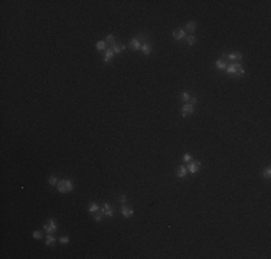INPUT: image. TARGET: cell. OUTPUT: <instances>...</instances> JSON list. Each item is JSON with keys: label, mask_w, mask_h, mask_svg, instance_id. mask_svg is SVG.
<instances>
[{"label": "cell", "mask_w": 271, "mask_h": 259, "mask_svg": "<svg viewBox=\"0 0 271 259\" xmlns=\"http://www.w3.org/2000/svg\"><path fill=\"white\" fill-rule=\"evenodd\" d=\"M56 186H58V190H59L61 193H69V191L74 190V183H72L71 180H67V179L58 182Z\"/></svg>", "instance_id": "obj_1"}, {"label": "cell", "mask_w": 271, "mask_h": 259, "mask_svg": "<svg viewBox=\"0 0 271 259\" xmlns=\"http://www.w3.org/2000/svg\"><path fill=\"white\" fill-rule=\"evenodd\" d=\"M200 169H202V164H200V161H198V160H191L189 164H188V171L192 173V174L199 173Z\"/></svg>", "instance_id": "obj_2"}, {"label": "cell", "mask_w": 271, "mask_h": 259, "mask_svg": "<svg viewBox=\"0 0 271 259\" xmlns=\"http://www.w3.org/2000/svg\"><path fill=\"white\" fill-rule=\"evenodd\" d=\"M56 229H58V224H56V222L53 219H49L48 223L43 224V230L48 232V233H53V232H56Z\"/></svg>", "instance_id": "obj_3"}, {"label": "cell", "mask_w": 271, "mask_h": 259, "mask_svg": "<svg viewBox=\"0 0 271 259\" xmlns=\"http://www.w3.org/2000/svg\"><path fill=\"white\" fill-rule=\"evenodd\" d=\"M173 37H175V40H177V42L186 39V30H185V29H176V30L173 32Z\"/></svg>", "instance_id": "obj_4"}, {"label": "cell", "mask_w": 271, "mask_h": 259, "mask_svg": "<svg viewBox=\"0 0 271 259\" xmlns=\"http://www.w3.org/2000/svg\"><path fill=\"white\" fill-rule=\"evenodd\" d=\"M239 68H241V65H239L238 62H232L231 65H228V66H227V69H225V71H227L229 75L235 76V75H236V71H238Z\"/></svg>", "instance_id": "obj_5"}, {"label": "cell", "mask_w": 271, "mask_h": 259, "mask_svg": "<svg viewBox=\"0 0 271 259\" xmlns=\"http://www.w3.org/2000/svg\"><path fill=\"white\" fill-rule=\"evenodd\" d=\"M100 210L103 212V215H105V216H108V218H113V216H114V210L111 209V206H110L108 203H104L103 207H101Z\"/></svg>", "instance_id": "obj_6"}, {"label": "cell", "mask_w": 271, "mask_h": 259, "mask_svg": "<svg viewBox=\"0 0 271 259\" xmlns=\"http://www.w3.org/2000/svg\"><path fill=\"white\" fill-rule=\"evenodd\" d=\"M128 46L131 48V49H134V50H140L141 49V43H140V39L136 36V37H133L130 42H128Z\"/></svg>", "instance_id": "obj_7"}, {"label": "cell", "mask_w": 271, "mask_h": 259, "mask_svg": "<svg viewBox=\"0 0 271 259\" xmlns=\"http://www.w3.org/2000/svg\"><path fill=\"white\" fill-rule=\"evenodd\" d=\"M133 213H134L133 207H130V206H124V204L121 206V215H123L124 218H131Z\"/></svg>", "instance_id": "obj_8"}, {"label": "cell", "mask_w": 271, "mask_h": 259, "mask_svg": "<svg viewBox=\"0 0 271 259\" xmlns=\"http://www.w3.org/2000/svg\"><path fill=\"white\" fill-rule=\"evenodd\" d=\"M193 112H195V107L191 105V104H185V105L182 107V117H186V115L193 114Z\"/></svg>", "instance_id": "obj_9"}, {"label": "cell", "mask_w": 271, "mask_h": 259, "mask_svg": "<svg viewBox=\"0 0 271 259\" xmlns=\"http://www.w3.org/2000/svg\"><path fill=\"white\" fill-rule=\"evenodd\" d=\"M222 59H229V61H241L242 59V53L236 52V53H228V55H224Z\"/></svg>", "instance_id": "obj_10"}, {"label": "cell", "mask_w": 271, "mask_h": 259, "mask_svg": "<svg viewBox=\"0 0 271 259\" xmlns=\"http://www.w3.org/2000/svg\"><path fill=\"white\" fill-rule=\"evenodd\" d=\"M113 56H114L113 49H111V48H107V49L104 50V62H105V64H107V62H110V61L113 59Z\"/></svg>", "instance_id": "obj_11"}, {"label": "cell", "mask_w": 271, "mask_h": 259, "mask_svg": "<svg viewBox=\"0 0 271 259\" xmlns=\"http://www.w3.org/2000/svg\"><path fill=\"white\" fill-rule=\"evenodd\" d=\"M111 49H113V52H114V55H118V53H121L124 49H125V45H120V43H114V45H111Z\"/></svg>", "instance_id": "obj_12"}, {"label": "cell", "mask_w": 271, "mask_h": 259, "mask_svg": "<svg viewBox=\"0 0 271 259\" xmlns=\"http://www.w3.org/2000/svg\"><path fill=\"white\" fill-rule=\"evenodd\" d=\"M186 174H188V167H185V166H180V167L177 169V171H176V176H177L179 179H185Z\"/></svg>", "instance_id": "obj_13"}, {"label": "cell", "mask_w": 271, "mask_h": 259, "mask_svg": "<svg viewBox=\"0 0 271 259\" xmlns=\"http://www.w3.org/2000/svg\"><path fill=\"white\" fill-rule=\"evenodd\" d=\"M144 55H150L152 53V43H149V42H144L143 45H141V49H140Z\"/></svg>", "instance_id": "obj_14"}, {"label": "cell", "mask_w": 271, "mask_h": 259, "mask_svg": "<svg viewBox=\"0 0 271 259\" xmlns=\"http://www.w3.org/2000/svg\"><path fill=\"white\" fill-rule=\"evenodd\" d=\"M95 48H97V50L104 52V50L107 49V42H105V40H98L97 45H95Z\"/></svg>", "instance_id": "obj_15"}, {"label": "cell", "mask_w": 271, "mask_h": 259, "mask_svg": "<svg viewBox=\"0 0 271 259\" xmlns=\"http://www.w3.org/2000/svg\"><path fill=\"white\" fill-rule=\"evenodd\" d=\"M215 66H216L218 69H222V71H225L228 65H227V62H225L224 59H218V61L215 62Z\"/></svg>", "instance_id": "obj_16"}, {"label": "cell", "mask_w": 271, "mask_h": 259, "mask_svg": "<svg viewBox=\"0 0 271 259\" xmlns=\"http://www.w3.org/2000/svg\"><path fill=\"white\" fill-rule=\"evenodd\" d=\"M55 242H56L55 236H52L51 233H48V235H46V240H45V245H46V246H52V245H53Z\"/></svg>", "instance_id": "obj_17"}, {"label": "cell", "mask_w": 271, "mask_h": 259, "mask_svg": "<svg viewBox=\"0 0 271 259\" xmlns=\"http://www.w3.org/2000/svg\"><path fill=\"white\" fill-rule=\"evenodd\" d=\"M196 22L195 20H191V22H188V25H186V30L188 32H191V33H193L195 30H196Z\"/></svg>", "instance_id": "obj_18"}, {"label": "cell", "mask_w": 271, "mask_h": 259, "mask_svg": "<svg viewBox=\"0 0 271 259\" xmlns=\"http://www.w3.org/2000/svg\"><path fill=\"white\" fill-rule=\"evenodd\" d=\"M88 210H89V213H95V212L100 210V206H98L97 203H91V204L88 206Z\"/></svg>", "instance_id": "obj_19"}, {"label": "cell", "mask_w": 271, "mask_h": 259, "mask_svg": "<svg viewBox=\"0 0 271 259\" xmlns=\"http://www.w3.org/2000/svg\"><path fill=\"white\" fill-rule=\"evenodd\" d=\"M180 98L183 99V101H191V94L189 92H186V91H183V92H180Z\"/></svg>", "instance_id": "obj_20"}, {"label": "cell", "mask_w": 271, "mask_h": 259, "mask_svg": "<svg viewBox=\"0 0 271 259\" xmlns=\"http://www.w3.org/2000/svg\"><path fill=\"white\" fill-rule=\"evenodd\" d=\"M94 220H95V222H103V212H101V210L95 212V215H94Z\"/></svg>", "instance_id": "obj_21"}, {"label": "cell", "mask_w": 271, "mask_h": 259, "mask_svg": "<svg viewBox=\"0 0 271 259\" xmlns=\"http://www.w3.org/2000/svg\"><path fill=\"white\" fill-rule=\"evenodd\" d=\"M105 42H107V45H114V43H116L114 35H107V37H105Z\"/></svg>", "instance_id": "obj_22"}, {"label": "cell", "mask_w": 271, "mask_h": 259, "mask_svg": "<svg viewBox=\"0 0 271 259\" xmlns=\"http://www.w3.org/2000/svg\"><path fill=\"white\" fill-rule=\"evenodd\" d=\"M186 42H188V45H189V46H193L195 43H196V37H195L193 35H191V36L186 37Z\"/></svg>", "instance_id": "obj_23"}, {"label": "cell", "mask_w": 271, "mask_h": 259, "mask_svg": "<svg viewBox=\"0 0 271 259\" xmlns=\"http://www.w3.org/2000/svg\"><path fill=\"white\" fill-rule=\"evenodd\" d=\"M263 177H265V179H270L271 177V169L270 167H267V169L263 171Z\"/></svg>", "instance_id": "obj_24"}, {"label": "cell", "mask_w": 271, "mask_h": 259, "mask_svg": "<svg viewBox=\"0 0 271 259\" xmlns=\"http://www.w3.org/2000/svg\"><path fill=\"white\" fill-rule=\"evenodd\" d=\"M49 184H51V186L58 184V179H56L55 176H51V177H49Z\"/></svg>", "instance_id": "obj_25"}, {"label": "cell", "mask_w": 271, "mask_h": 259, "mask_svg": "<svg viewBox=\"0 0 271 259\" xmlns=\"http://www.w3.org/2000/svg\"><path fill=\"white\" fill-rule=\"evenodd\" d=\"M32 236H33L35 239H40V238H42V232H39V230H35V232L32 233Z\"/></svg>", "instance_id": "obj_26"}, {"label": "cell", "mask_w": 271, "mask_h": 259, "mask_svg": "<svg viewBox=\"0 0 271 259\" xmlns=\"http://www.w3.org/2000/svg\"><path fill=\"white\" fill-rule=\"evenodd\" d=\"M118 200H120V203H121V204H125V202H127V196H125V194H121Z\"/></svg>", "instance_id": "obj_27"}, {"label": "cell", "mask_w": 271, "mask_h": 259, "mask_svg": "<svg viewBox=\"0 0 271 259\" xmlns=\"http://www.w3.org/2000/svg\"><path fill=\"white\" fill-rule=\"evenodd\" d=\"M59 242L65 245V243H68V242H69V238H68V236H62V238H59Z\"/></svg>", "instance_id": "obj_28"}, {"label": "cell", "mask_w": 271, "mask_h": 259, "mask_svg": "<svg viewBox=\"0 0 271 259\" xmlns=\"http://www.w3.org/2000/svg\"><path fill=\"white\" fill-rule=\"evenodd\" d=\"M191 160H192V155H191V154H185V155H183V161L189 163Z\"/></svg>", "instance_id": "obj_29"}, {"label": "cell", "mask_w": 271, "mask_h": 259, "mask_svg": "<svg viewBox=\"0 0 271 259\" xmlns=\"http://www.w3.org/2000/svg\"><path fill=\"white\" fill-rule=\"evenodd\" d=\"M196 104H198V98H196V97H191V105L195 107Z\"/></svg>", "instance_id": "obj_30"}]
</instances>
